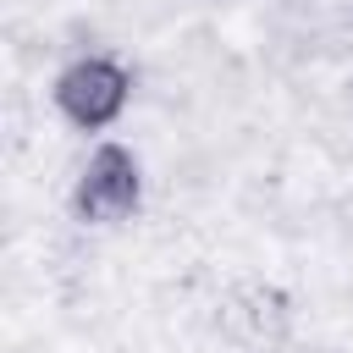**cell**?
I'll use <instances>...</instances> for the list:
<instances>
[{
	"instance_id": "6da1fadb",
	"label": "cell",
	"mask_w": 353,
	"mask_h": 353,
	"mask_svg": "<svg viewBox=\"0 0 353 353\" xmlns=\"http://www.w3.org/2000/svg\"><path fill=\"white\" fill-rule=\"evenodd\" d=\"M50 99H55V110H61L72 127L99 132V127H110V121L127 110V99H132V72H127L116 55H77V61H66V66L55 72Z\"/></svg>"
},
{
	"instance_id": "7a4b0ae2",
	"label": "cell",
	"mask_w": 353,
	"mask_h": 353,
	"mask_svg": "<svg viewBox=\"0 0 353 353\" xmlns=\"http://www.w3.org/2000/svg\"><path fill=\"white\" fill-rule=\"evenodd\" d=\"M143 204V165L127 143H99L72 188V215L88 226H116L127 215H138Z\"/></svg>"
},
{
	"instance_id": "3957f363",
	"label": "cell",
	"mask_w": 353,
	"mask_h": 353,
	"mask_svg": "<svg viewBox=\"0 0 353 353\" xmlns=\"http://www.w3.org/2000/svg\"><path fill=\"white\" fill-rule=\"evenodd\" d=\"M221 325L243 342H281L292 325V298L276 281H237L221 298Z\"/></svg>"
}]
</instances>
